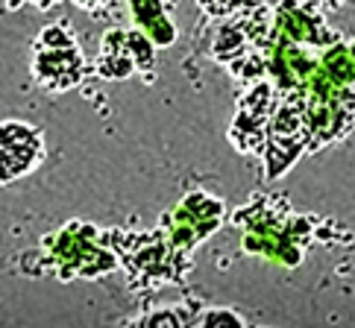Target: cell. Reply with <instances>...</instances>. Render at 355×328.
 I'll list each match as a JSON object with an SVG mask.
<instances>
[{"mask_svg":"<svg viewBox=\"0 0 355 328\" xmlns=\"http://www.w3.org/2000/svg\"><path fill=\"white\" fill-rule=\"evenodd\" d=\"M42 267H53L62 282H73V279H97L109 270L118 267L115 252L103 246L100 232L94 226H85L80 220L68 223L62 232L50 235L44 241V255H42Z\"/></svg>","mask_w":355,"mask_h":328,"instance_id":"obj_1","label":"cell"},{"mask_svg":"<svg viewBox=\"0 0 355 328\" xmlns=\"http://www.w3.org/2000/svg\"><path fill=\"white\" fill-rule=\"evenodd\" d=\"M112 252L121 255V261L130 270V279L135 287H162L173 284L182 279L180 261H185L176 252L164 232H150V235H118L112 232Z\"/></svg>","mask_w":355,"mask_h":328,"instance_id":"obj_2","label":"cell"},{"mask_svg":"<svg viewBox=\"0 0 355 328\" xmlns=\"http://www.w3.org/2000/svg\"><path fill=\"white\" fill-rule=\"evenodd\" d=\"M33 73L47 91H68L83 80L85 59L73 42L68 24H50L35 39Z\"/></svg>","mask_w":355,"mask_h":328,"instance_id":"obj_3","label":"cell"},{"mask_svg":"<svg viewBox=\"0 0 355 328\" xmlns=\"http://www.w3.org/2000/svg\"><path fill=\"white\" fill-rule=\"evenodd\" d=\"M302 144H309L306 132V100L302 91H282V100L273 109L268 126V176H282L294 158L302 153Z\"/></svg>","mask_w":355,"mask_h":328,"instance_id":"obj_4","label":"cell"},{"mask_svg":"<svg viewBox=\"0 0 355 328\" xmlns=\"http://www.w3.org/2000/svg\"><path fill=\"white\" fill-rule=\"evenodd\" d=\"M220 223H223V203L220 199H214L202 191H194L164 217L162 232L168 237V244L180 252L182 258H188V252H191L200 241H206Z\"/></svg>","mask_w":355,"mask_h":328,"instance_id":"obj_5","label":"cell"},{"mask_svg":"<svg viewBox=\"0 0 355 328\" xmlns=\"http://www.w3.org/2000/svg\"><path fill=\"white\" fill-rule=\"evenodd\" d=\"M156 68V44L141 30H112L103 35L97 56V73L106 80H123L132 71L150 73Z\"/></svg>","mask_w":355,"mask_h":328,"instance_id":"obj_6","label":"cell"},{"mask_svg":"<svg viewBox=\"0 0 355 328\" xmlns=\"http://www.w3.org/2000/svg\"><path fill=\"white\" fill-rule=\"evenodd\" d=\"M35 161H42V132L18 120L0 123V185L30 173Z\"/></svg>","mask_w":355,"mask_h":328,"instance_id":"obj_7","label":"cell"},{"mask_svg":"<svg viewBox=\"0 0 355 328\" xmlns=\"http://www.w3.org/2000/svg\"><path fill=\"white\" fill-rule=\"evenodd\" d=\"M130 12H132L135 27L141 30L156 47H164L176 39V30L168 18V12L162 6V0H130Z\"/></svg>","mask_w":355,"mask_h":328,"instance_id":"obj_8","label":"cell"},{"mask_svg":"<svg viewBox=\"0 0 355 328\" xmlns=\"http://www.w3.org/2000/svg\"><path fill=\"white\" fill-rule=\"evenodd\" d=\"M261 0H200V6L209 12V15H235V12H244V9H252V6H259Z\"/></svg>","mask_w":355,"mask_h":328,"instance_id":"obj_9","label":"cell"},{"mask_svg":"<svg viewBox=\"0 0 355 328\" xmlns=\"http://www.w3.org/2000/svg\"><path fill=\"white\" fill-rule=\"evenodd\" d=\"M194 325H247V320H244V317H238V313L211 308L209 313H200V317L194 320Z\"/></svg>","mask_w":355,"mask_h":328,"instance_id":"obj_10","label":"cell"},{"mask_svg":"<svg viewBox=\"0 0 355 328\" xmlns=\"http://www.w3.org/2000/svg\"><path fill=\"white\" fill-rule=\"evenodd\" d=\"M320 3H326L329 9H338V6H344V3H347V0H320Z\"/></svg>","mask_w":355,"mask_h":328,"instance_id":"obj_11","label":"cell"},{"mask_svg":"<svg viewBox=\"0 0 355 328\" xmlns=\"http://www.w3.org/2000/svg\"><path fill=\"white\" fill-rule=\"evenodd\" d=\"M33 3H35V6H42V9H47V6H53L56 0H33Z\"/></svg>","mask_w":355,"mask_h":328,"instance_id":"obj_12","label":"cell"},{"mask_svg":"<svg viewBox=\"0 0 355 328\" xmlns=\"http://www.w3.org/2000/svg\"><path fill=\"white\" fill-rule=\"evenodd\" d=\"M349 47H352V53H355V42H349Z\"/></svg>","mask_w":355,"mask_h":328,"instance_id":"obj_13","label":"cell"}]
</instances>
